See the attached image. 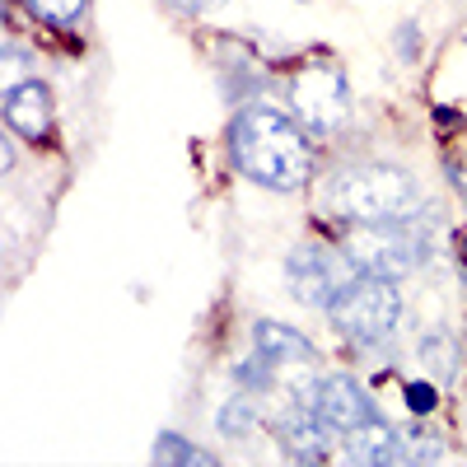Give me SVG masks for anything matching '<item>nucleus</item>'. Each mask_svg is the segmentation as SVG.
<instances>
[{
  "mask_svg": "<svg viewBox=\"0 0 467 467\" xmlns=\"http://www.w3.org/2000/svg\"><path fill=\"white\" fill-rule=\"evenodd\" d=\"M416 47H420L416 24H402V33H398V52H402V57H416Z\"/></svg>",
  "mask_w": 467,
  "mask_h": 467,
  "instance_id": "obj_17",
  "label": "nucleus"
},
{
  "mask_svg": "<svg viewBox=\"0 0 467 467\" xmlns=\"http://www.w3.org/2000/svg\"><path fill=\"white\" fill-rule=\"evenodd\" d=\"M314 411H318V420L327 425V431H341V435L356 431V425H365L374 416L365 388L356 379H346V374H332V379H323L314 388Z\"/></svg>",
  "mask_w": 467,
  "mask_h": 467,
  "instance_id": "obj_7",
  "label": "nucleus"
},
{
  "mask_svg": "<svg viewBox=\"0 0 467 467\" xmlns=\"http://www.w3.org/2000/svg\"><path fill=\"white\" fill-rule=\"evenodd\" d=\"M285 276H290V295L308 308H332L337 295L360 281L365 271L350 262V253H323V248H299L285 262Z\"/></svg>",
  "mask_w": 467,
  "mask_h": 467,
  "instance_id": "obj_6",
  "label": "nucleus"
},
{
  "mask_svg": "<svg viewBox=\"0 0 467 467\" xmlns=\"http://www.w3.org/2000/svg\"><path fill=\"white\" fill-rule=\"evenodd\" d=\"M253 346L262 350V356H271V360H304V365L318 360V350L308 346V337L285 327V323H257L253 327Z\"/></svg>",
  "mask_w": 467,
  "mask_h": 467,
  "instance_id": "obj_10",
  "label": "nucleus"
},
{
  "mask_svg": "<svg viewBox=\"0 0 467 467\" xmlns=\"http://www.w3.org/2000/svg\"><path fill=\"white\" fill-rule=\"evenodd\" d=\"M435 402H440L435 383H407V411H411V416H431Z\"/></svg>",
  "mask_w": 467,
  "mask_h": 467,
  "instance_id": "obj_16",
  "label": "nucleus"
},
{
  "mask_svg": "<svg viewBox=\"0 0 467 467\" xmlns=\"http://www.w3.org/2000/svg\"><path fill=\"white\" fill-rule=\"evenodd\" d=\"M290 99H295V117L308 131H337L346 127L350 117V89H346V75L332 61H314V66H299V75L290 80Z\"/></svg>",
  "mask_w": 467,
  "mask_h": 467,
  "instance_id": "obj_5",
  "label": "nucleus"
},
{
  "mask_svg": "<svg viewBox=\"0 0 467 467\" xmlns=\"http://www.w3.org/2000/svg\"><path fill=\"white\" fill-rule=\"evenodd\" d=\"M420 360L431 365L440 379H453V369H458V346H453V337L449 332H431L420 341Z\"/></svg>",
  "mask_w": 467,
  "mask_h": 467,
  "instance_id": "obj_11",
  "label": "nucleus"
},
{
  "mask_svg": "<svg viewBox=\"0 0 467 467\" xmlns=\"http://www.w3.org/2000/svg\"><path fill=\"white\" fill-rule=\"evenodd\" d=\"M154 458H160V462H197V449H192L187 440H178V435H160Z\"/></svg>",
  "mask_w": 467,
  "mask_h": 467,
  "instance_id": "obj_15",
  "label": "nucleus"
},
{
  "mask_svg": "<svg viewBox=\"0 0 467 467\" xmlns=\"http://www.w3.org/2000/svg\"><path fill=\"white\" fill-rule=\"evenodd\" d=\"M458 248H462V262H467V234H458Z\"/></svg>",
  "mask_w": 467,
  "mask_h": 467,
  "instance_id": "obj_19",
  "label": "nucleus"
},
{
  "mask_svg": "<svg viewBox=\"0 0 467 467\" xmlns=\"http://www.w3.org/2000/svg\"><path fill=\"white\" fill-rule=\"evenodd\" d=\"M337 206L350 224H398V220H411L416 211V182L402 169L369 164L341 178Z\"/></svg>",
  "mask_w": 467,
  "mask_h": 467,
  "instance_id": "obj_2",
  "label": "nucleus"
},
{
  "mask_svg": "<svg viewBox=\"0 0 467 467\" xmlns=\"http://www.w3.org/2000/svg\"><path fill=\"white\" fill-rule=\"evenodd\" d=\"M271 365H276V360L257 350V360H244L239 369H234V379H239L244 388H253V393H266V388H271Z\"/></svg>",
  "mask_w": 467,
  "mask_h": 467,
  "instance_id": "obj_14",
  "label": "nucleus"
},
{
  "mask_svg": "<svg viewBox=\"0 0 467 467\" xmlns=\"http://www.w3.org/2000/svg\"><path fill=\"white\" fill-rule=\"evenodd\" d=\"M182 10H211V5H224V0H173Z\"/></svg>",
  "mask_w": 467,
  "mask_h": 467,
  "instance_id": "obj_18",
  "label": "nucleus"
},
{
  "mask_svg": "<svg viewBox=\"0 0 467 467\" xmlns=\"http://www.w3.org/2000/svg\"><path fill=\"white\" fill-rule=\"evenodd\" d=\"M215 425H220L224 435H248L253 425H257V407H253L248 398H234V402H224V407H220Z\"/></svg>",
  "mask_w": 467,
  "mask_h": 467,
  "instance_id": "obj_13",
  "label": "nucleus"
},
{
  "mask_svg": "<svg viewBox=\"0 0 467 467\" xmlns=\"http://www.w3.org/2000/svg\"><path fill=\"white\" fill-rule=\"evenodd\" d=\"M5 122L24 136V140H47L52 136V94L47 85L24 80L5 94Z\"/></svg>",
  "mask_w": 467,
  "mask_h": 467,
  "instance_id": "obj_8",
  "label": "nucleus"
},
{
  "mask_svg": "<svg viewBox=\"0 0 467 467\" xmlns=\"http://www.w3.org/2000/svg\"><path fill=\"white\" fill-rule=\"evenodd\" d=\"M85 5H89V0H28V10L37 19L57 24V28H75V24H80V15H85Z\"/></svg>",
  "mask_w": 467,
  "mask_h": 467,
  "instance_id": "obj_12",
  "label": "nucleus"
},
{
  "mask_svg": "<svg viewBox=\"0 0 467 467\" xmlns=\"http://www.w3.org/2000/svg\"><path fill=\"white\" fill-rule=\"evenodd\" d=\"M402 318V295L388 276H365L350 281L337 304H332V323L350 337V341H383Z\"/></svg>",
  "mask_w": 467,
  "mask_h": 467,
  "instance_id": "obj_4",
  "label": "nucleus"
},
{
  "mask_svg": "<svg viewBox=\"0 0 467 467\" xmlns=\"http://www.w3.org/2000/svg\"><path fill=\"white\" fill-rule=\"evenodd\" d=\"M229 154L244 169V178H253L257 187H271V192H295L314 173V154H308L299 122H290L276 108H244L234 117Z\"/></svg>",
  "mask_w": 467,
  "mask_h": 467,
  "instance_id": "obj_1",
  "label": "nucleus"
},
{
  "mask_svg": "<svg viewBox=\"0 0 467 467\" xmlns=\"http://www.w3.org/2000/svg\"><path fill=\"white\" fill-rule=\"evenodd\" d=\"M346 253L360 271H369V276L398 281L431 257V244H425L420 224L398 220V224H356V234L346 239Z\"/></svg>",
  "mask_w": 467,
  "mask_h": 467,
  "instance_id": "obj_3",
  "label": "nucleus"
},
{
  "mask_svg": "<svg viewBox=\"0 0 467 467\" xmlns=\"http://www.w3.org/2000/svg\"><path fill=\"white\" fill-rule=\"evenodd\" d=\"M346 449L356 462H407V449H402V435L393 425H383L379 416H369L365 425L346 431Z\"/></svg>",
  "mask_w": 467,
  "mask_h": 467,
  "instance_id": "obj_9",
  "label": "nucleus"
}]
</instances>
